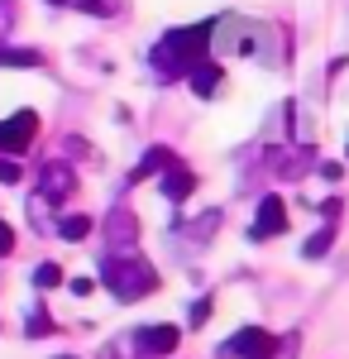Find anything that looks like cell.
<instances>
[{"mask_svg":"<svg viewBox=\"0 0 349 359\" xmlns=\"http://www.w3.org/2000/svg\"><path fill=\"white\" fill-rule=\"evenodd\" d=\"M211 57V25H191V29H172L163 34L153 48V67L163 77H187L191 67H201Z\"/></svg>","mask_w":349,"mask_h":359,"instance_id":"obj_1","label":"cell"},{"mask_svg":"<svg viewBox=\"0 0 349 359\" xmlns=\"http://www.w3.org/2000/svg\"><path fill=\"white\" fill-rule=\"evenodd\" d=\"M172 163H177V154H172V149H149V154H144V163L130 172V182H139V177H153V172H163V168H172Z\"/></svg>","mask_w":349,"mask_h":359,"instance_id":"obj_10","label":"cell"},{"mask_svg":"<svg viewBox=\"0 0 349 359\" xmlns=\"http://www.w3.org/2000/svg\"><path fill=\"white\" fill-rule=\"evenodd\" d=\"M72 187H77V177H72L67 163H48L43 168V201H67Z\"/></svg>","mask_w":349,"mask_h":359,"instance_id":"obj_7","label":"cell"},{"mask_svg":"<svg viewBox=\"0 0 349 359\" xmlns=\"http://www.w3.org/2000/svg\"><path fill=\"white\" fill-rule=\"evenodd\" d=\"M81 10H86V15H110V5L106 0H77Z\"/></svg>","mask_w":349,"mask_h":359,"instance_id":"obj_19","label":"cell"},{"mask_svg":"<svg viewBox=\"0 0 349 359\" xmlns=\"http://www.w3.org/2000/svg\"><path fill=\"white\" fill-rule=\"evenodd\" d=\"M187 82H191V91H196V96H215V86H220V67L206 57L201 67H191V72H187Z\"/></svg>","mask_w":349,"mask_h":359,"instance_id":"obj_9","label":"cell"},{"mask_svg":"<svg viewBox=\"0 0 349 359\" xmlns=\"http://www.w3.org/2000/svg\"><path fill=\"white\" fill-rule=\"evenodd\" d=\"M330 240H335V235L321 230V235H311V240L301 245V254H306V259H325V254H330Z\"/></svg>","mask_w":349,"mask_h":359,"instance_id":"obj_14","label":"cell"},{"mask_svg":"<svg viewBox=\"0 0 349 359\" xmlns=\"http://www.w3.org/2000/svg\"><path fill=\"white\" fill-rule=\"evenodd\" d=\"M91 287H96V278H72V292H77V297H86Z\"/></svg>","mask_w":349,"mask_h":359,"instance_id":"obj_20","label":"cell"},{"mask_svg":"<svg viewBox=\"0 0 349 359\" xmlns=\"http://www.w3.org/2000/svg\"><path fill=\"white\" fill-rule=\"evenodd\" d=\"M206 321H211V302L201 297V302L191 306V326H206Z\"/></svg>","mask_w":349,"mask_h":359,"instance_id":"obj_17","label":"cell"},{"mask_svg":"<svg viewBox=\"0 0 349 359\" xmlns=\"http://www.w3.org/2000/svg\"><path fill=\"white\" fill-rule=\"evenodd\" d=\"M20 177H25V168L15 163V154H5V158H0V182H5V187H15Z\"/></svg>","mask_w":349,"mask_h":359,"instance_id":"obj_16","label":"cell"},{"mask_svg":"<svg viewBox=\"0 0 349 359\" xmlns=\"http://www.w3.org/2000/svg\"><path fill=\"white\" fill-rule=\"evenodd\" d=\"M191 187H196V172L182 163H172V168H163V196L167 201H187Z\"/></svg>","mask_w":349,"mask_h":359,"instance_id":"obj_8","label":"cell"},{"mask_svg":"<svg viewBox=\"0 0 349 359\" xmlns=\"http://www.w3.org/2000/svg\"><path fill=\"white\" fill-rule=\"evenodd\" d=\"M34 283H39V287H57V283H62V269H57V264H39V269H34Z\"/></svg>","mask_w":349,"mask_h":359,"instance_id":"obj_15","label":"cell"},{"mask_svg":"<svg viewBox=\"0 0 349 359\" xmlns=\"http://www.w3.org/2000/svg\"><path fill=\"white\" fill-rule=\"evenodd\" d=\"M34 130H39V115L34 111H15L10 120H0V154H25Z\"/></svg>","mask_w":349,"mask_h":359,"instance_id":"obj_4","label":"cell"},{"mask_svg":"<svg viewBox=\"0 0 349 359\" xmlns=\"http://www.w3.org/2000/svg\"><path fill=\"white\" fill-rule=\"evenodd\" d=\"M110 240H115V245H125V249H135V216H130V211H125V206H115V211H110Z\"/></svg>","mask_w":349,"mask_h":359,"instance_id":"obj_11","label":"cell"},{"mask_svg":"<svg viewBox=\"0 0 349 359\" xmlns=\"http://www.w3.org/2000/svg\"><path fill=\"white\" fill-rule=\"evenodd\" d=\"M0 67H43L39 48H0Z\"/></svg>","mask_w":349,"mask_h":359,"instance_id":"obj_13","label":"cell"},{"mask_svg":"<svg viewBox=\"0 0 349 359\" xmlns=\"http://www.w3.org/2000/svg\"><path fill=\"white\" fill-rule=\"evenodd\" d=\"M220 355H235V359H273L278 355V340H273L264 326H244L225 340V350Z\"/></svg>","mask_w":349,"mask_h":359,"instance_id":"obj_3","label":"cell"},{"mask_svg":"<svg viewBox=\"0 0 349 359\" xmlns=\"http://www.w3.org/2000/svg\"><path fill=\"white\" fill-rule=\"evenodd\" d=\"M57 235H62L67 245H81V240L91 235V216H62V221H57Z\"/></svg>","mask_w":349,"mask_h":359,"instance_id":"obj_12","label":"cell"},{"mask_svg":"<svg viewBox=\"0 0 349 359\" xmlns=\"http://www.w3.org/2000/svg\"><path fill=\"white\" fill-rule=\"evenodd\" d=\"M101 278H106V287L120 297V302H139V297L158 292V273H153V264H144L135 249H125V254H106V259H101Z\"/></svg>","mask_w":349,"mask_h":359,"instance_id":"obj_2","label":"cell"},{"mask_svg":"<svg viewBox=\"0 0 349 359\" xmlns=\"http://www.w3.org/2000/svg\"><path fill=\"white\" fill-rule=\"evenodd\" d=\"M57 359H67V355H57Z\"/></svg>","mask_w":349,"mask_h":359,"instance_id":"obj_22","label":"cell"},{"mask_svg":"<svg viewBox=\"0 0 349 359\" xmlns=\"http://www.w3.org/2000/svg\"><path fill=\"white\" fill-rule=\"evenodd\" d=\"M10 249H15V230L0 221V259H10Z\"/></svg>","mask_w":349,"mask_h":359,"instance_id":"obj_18","label":"cell"},{"mask_svg":"<svg viewBox=\"0 0 349 359\" xmlns=\"http://www.w3.org/2000/svg\"><path fill=\"white\" fill-rule=\"evenodd\" d=\"M48 5H67V0H48Z\"/></svg>","mask_w":349,"mask_h":359,"instance_id":"obj_21","label":"cell"},{"mask_svg":"<svg viewBox=\"0 0 349 359\" xmlns=\"http://www.w3.org/2000/svg\"><path fill=\"white\" fill-rule=\"evenodd\" d=\"M172 350H177V326H144V331H135V355L158 359V355H172Z\"/></svg>","mask_w":349,"mask_h":359,"instance_id":"obj_5","label":"cell"},{"mask_svg":"<svg viewBox=\"0 0 349 359\" xmlns=\"http://www.w3.org/2000/svg\"><path fill=\"white\" fill-rule=\"evenodd\" d=\"M287 230V206L278 201V196H264L259 201V221L249 225V240H273V235H282Z\"/></svg>","mask_w":349,"mask_h":359,"instance_id":"obj_6","label":"cell"}]
</instances>
